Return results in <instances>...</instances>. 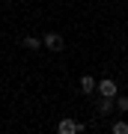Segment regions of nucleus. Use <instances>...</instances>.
I'll use <instances>...</instances> for the list:
<instances>
[{
	"instance_id": "f257e3e1",
	"label": "nucleus",
	"mask_w": 128,
	"mask_h": 134,
	"mask_svg": "<svg viewBox=\"0 0 128 134\" xmlns=\"http://www.w3.org/2000/svg\"><path fill=\"white\" fill-rule=\"evenodd\" d=\"M95 90H98V96H101V98H116V96H119L116 83L110 81V77H104V81H98V83H95Z\"/></svg>"
},
{
	"instance_id": "f03ea898",
	"label": "nucleus",
	"mask_w": 128,
	"mask_h": 134,
	"mask_svg": "<svg viewBox=\"0 0 128 134\" xmlns=\"http://www.w3.org/2000/svg\"><path fill=\"white\" fill-rule=\"evenodd\" d=\"M81 131H84V125L75 119H60V125H57V134H81Z\"/></svg>"
},
{
	"instance_id": "7ed1b4c3",
	"label": "nucleus",
	"mask_w": 128,
	"mask_h": 134,
	"mask_svg": "<svg viewBox=\"0 0 128 134\" xmlns=\"http://www.w3.org/2000/svg\"><path fill=\"white\" fill-rule=\"evenodd\" d=\"M42 45H45L48 51H63V36H60V33H45Z\"/></svg>"
},
{
	"instance_id": "20e7f679",
	"label": "nucleus",
	"mask_w": 128,
	"mask_h": 134,
	"mask_svg": "<svg viewBox=\"0 0 128 134\" xmlns=\"http://www.w3.org/2000/svg\"><path fill=\"white\" fill-rule=\"evenodd\" d=\"M81 92H95V77L92 75H84L81 77Z\"/></svg>"
},
{
	"instance_id": "39448f33",
	"label": "nucleus",
	"mask_w": 128,
	"mask_h": 134,
	"mask_svg": "<svg viewBox=\"0 0 128 134\" xmlns=\"http://www.w3.org/2000/svg\"><path fill=\"white\" fill-rule=\"evenodd\" d=\"M24 48H27V51H39V48H42V42H39L36 36H24Z\"/></svg>"
},
{
	"instance_id": "423d86ee",
	"label": "nucleus",
	"mask_w": 128,
	"mask_h": 134,
	"mask_svg": "<svg viewBox=\"0 0 128 134\" xmlns=\"http://www.w3.org/2000/svg\"><path fill=\"white\" fill-rule=\"evenodd\" d=\"M113 110V98H98V113H110Z\"/></svg>"
},
{
	"instance_id": "0eeeda50",
	"label": "nucleus",
	"mask_w": 128,
	"mask_h": 134,
	"mask_svg": "<svg viewBox=\"0 0 128 134\" xmlns=\"http://www.w3.org/2000/svg\"><path fill=\"white\" fill-rule=\"evenodd\" d=\"M110 131H113V134H128V122L119 119V122H113V128H110Z\"/></svg>"
},
{
	"instance_id": "6e6552de",
	"label": "nucleus",
	"mask_w": 128,
	"mask_h": 134,
	"mask_svg": "<svg viewBox=\"0 0 128 134\" xmlns=\"http://www.w3.org/2000/svg\"><path fill=\"white\" fill-rule=\"evenodd\" d=\"M116 107L122 110V113H128V96H116Z\"/></svg>"
}]
</instances>
